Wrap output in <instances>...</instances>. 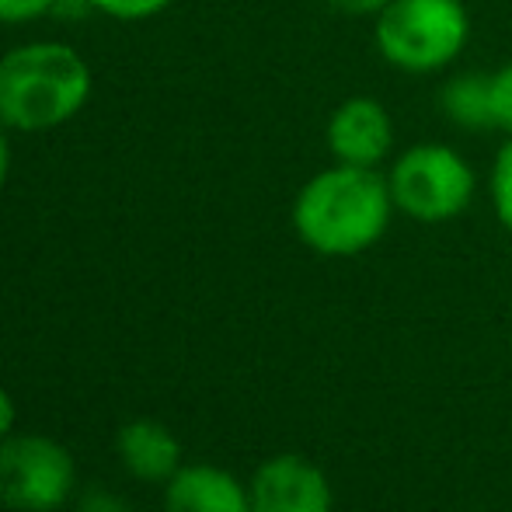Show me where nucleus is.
Listing matches in <instances>:
<instances>
[{
	"mask_svg": "<svg viewBox=\"0 0 512 512\" xmlns=\"http://www.w3.org/2000/svg\"><path fill=\"white\" fill-rule=\"evenodd\" d=\"M77 512H129V502L119 492L108 488H91L77 499Z\"/></svg>",
	"mask_w": 512,
	"mask_h": 512,
	"instance_id": "obj_15",
	"label": "nucleus"
},
{
	"mask_svg": "<svg viewBox=\"0 0 512 512\" xmlns=\"http://www.w3.org/2000/svg\"><path fill=\"white\" fill-rule=\"evenodd\" d=\"M4 122H0V192L7 185V175H11V143H7V133H4Z\"/></svg>",
	"mask_w": 512,
	"mask_h": 512,
	"instance_id": "obj_18",
	"label": "nucleus"
},
{
	"mask_svg": "<svg viewBox=\"0 0 512 512\" xmlns=\"http://www.w3.org/2000/svg\"><path fill=\"white\" fill-rule=\"evenodd\" d=\"M324 4L345 18H377L391 0H324Z\"/></svg>",
	"mask_w": 512,
	"mask_h": 512,
	"instance_id": "obj_16",
	"label": "nucleus"
},
{
	"mask_svg": "<svg viewBox=\"0 0 512 512\" xmlns=\"http://www.w3.org/2000/svg\"><path fill=\"white\" fill-rule=\"evenodd\" d=\"M439 108L453 126L478 133V129H495L492 119V84L488 74H453L439 88Z\"/></svg>",
	"mask_w": 512,
	"mask_h": 512,
	"instance_id": "obj_10",
	"label": "nucleus"
},
{
	"mask_svg": "<svg viewBox=\"0 0 512 512\" xmlns=\"http://www.w3.org/2000/svg\"><path fill=\"white\" fill-rule=\"evenodd\" d=\"M77 495V460L42 432H14L0 443V502L14 512H56Z\"/></svg>",
	"mask_w": 512,
	"mask_h": 512,
	"instance_id": "obj_5",
	"label": "nucleus"
},
{
	"mask_svg": "<svg viewBox=\"0 0 512 512\" xmlns=\"http://www.w3.org/2000/svg\"><path fill=\"white\" fill-rule=\"evenodd\" d=\"M248 492L251 512H335L328 474L304 453H276L262 460Z\"/></svg>",
	"mask_w": 512,
	"mask_h": 512,
	"instance_id": "obj_6",
	"label": "nucleus"
},
{
	"mask_svg": "<svg viewBox=\"0 0 512 512\" xmlns=\"http://www.w3.org/2000/svg\"><path fill=\"white\" fill-rule=\"evenodd\" d=\"M471 39L464 0H391L373 18V46L387 67L411 77L443 74Z\"/></svg>",
	"mask_w": 512,
	"mask_h": 512,
	"instance_id": "obj_3",
	"label": "nucleus"
},
{
	"mask_svg": "<svg viewBox=\"0 0 512 512\" xmlns=\"http://www.w3.org/2000/svg\"><path fill=\"white\" fill-rule=\"evenodd\" d=\"M115 453L126 474L147 485H168L185 464L178 436L157 418H136L122 425L115 436Z\"/></svg>",
	"mask_w": 512,
	"mask_h": 512,
	"instance_id": "obj_8",
	"label": "nucleus"
},
{
	"mask_svg": "<svg viewBox=\"0 0 512 512\" xmlns=\"http://www.w3.org/2000/svg\"><path fill=\"white\" fill-rule=\"evenodd\" d=\"M14 425H18V408H14V398L7 391H0V443L7 436H14Z\"/></svg>",
	"mask_w": 512,
	"mask_h": 512,
	"instance_id": "obj_17",
	"label": "nucleus"
},
{
	"mask_svg": "<svg viewBox=\"0 0 512 512\" xmlns=\"http://www.w3.org/2000/svg\"><path fill=\"white\" fill-rule=\"evenodd\" d=\"M488 199H492L495 220L512 234V136L499 147L488 171Z\"/></svg>",
	"mask_w": 512,
	"mask_h": 512,
	"instance_id": "obj_11",
	"label": "nucleus"
},
{
	"mask_svg": "<svg viewBox=\"0 0 512 512\" xmlns=\"http://www.w3.org/2000/svg\"><path fill=\"white\" fill-rule=\"evenodd\" d=\"M394 209L425 227L450 223L471 209L478 196V175L471 161L450 143H411L387 164Z\"/></svg>",
	"mask_w": 512,
	"mask_h": 512,
	"instance_id": "obj_4",
	"label": "nucleus"
},
{
	"mask_svg": "<svg viewBox=\"0 0 512 512\" xmlns=\"http://www.w3.org/2000/svg\"><path fill=\"white\" fill-rule=\"evenodd\" d=\"M488 84H492V119L495 129L512 136V60L502 63L499 70L488 74Z\"/></svg>",
	"mask_w": 512,
	"mask_h": 512,
	"instance_id": "obj_12",
	"label": "nucleus"
},
{
	"mask_svg": "<svg viewBox=\"0 0 512 512\" xmlns=\"http://www.w3.org/2000/svg\"><path fill=\"white\" fill-rule=\"evenodd\" d=\"M164 512H251V492L216 464H182L164 485Z\"/></svg>",
	"mask_w": 512,
	"mask_h": 512,
	"instance_id": "obj_9",
	"label": "nucleus"
},
{
	"mask_svg": "<svg viewBox=\"0 0 512 512\" xmlns=\"http://www.w3.org/2000/svg\"><path fill=\"white\" fill-rule=\"evenodd\" d=\"M91 98V67L67 42H25L0 56V122L46 133L70 122Z\"/></svg>",
	"mask_w": 512,
	"mask_h": 512,
	"instance_id": "obj_2",
	"label": "nucleus"
},
{
	"mask_svg": "<svg viewBox=\"0 0 512 512\" xmlns=\"http://www.w3.org/2000/svg\"><path fill=\"white\" fill-rule=\"evenodd\" d=\"M394 199L380 168H331L310 175L293 199L290 220L300 244L321 258H356L377 248L394 220Z\"/></svg>",
	"mask_w": 512,
	"mask_h": 512,
	"instance_id": "obj_1",
	"label": "nucleus"
},
{
	"mask_svg": "<svg viewBox=\"0 0 512 512\" xmlns=\"http://www.w3.org/2000/svg\"><path fill=\"white\" fill-rule=\"evenodd\" d=\"M394 119L384 102L370 95H352L331 108L324 143L331 161L352 168H380L394 154Z\"/></svg>",
	"mask_w": 512,
	"mask_h": 512,
	"instance_id": "obj_7",
	"label": "nucleus"
},
{
	"mask_svg": "<svg viewBox=\"0 0 512 512\" xmlns=\"http://www.w3.org/2000/svg\"><path fill=\"white\" fill-rule=\"evenodd\" d=\"M60 0H0V25H28L56 11Z\"/></svg>",
	"mask_w": 512,
	"mask_h": 512,
	"instance_id": "obj_14",
	"label": "nucleus"
},
{
	"mask_svg": "<svg viewBox=\"0 0 512 512\" xmlns=\"http://www.w3.org/2000/svg\"><path fill=\"white\" fill-rule=\"evenodd\" d=\"M84 4L108 14V18H115V21H143V18L161 14L171 0H84Z\"/></svg>",
	"mask_w": 512,
	"mask_h": 512,
	"instance_id": "obj_13",
	"label": "nucleus"
}]
</instances>
